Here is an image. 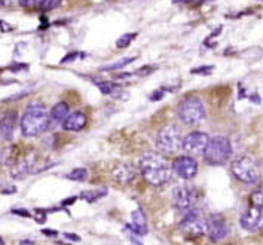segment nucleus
<instances>
[{"label":"nucleus","mask_w":263,"mask_h":245,"mask_svg":"<svg viewBox=\"0 0 263 245\" xmlns=\"http://www.w3.org/2000/svg\"><path fill=\"white\" fill-rule=\"evenodd\" d=\"M140 169L152 186H162L171 178V166L161 152H146L140 159Z\"/></svg>","instance_id":"f257e3e1"},{"label":"nucleus","mask_w":263,"mask_h":245,"mask_svg":"<svg viewBox=\"0 0 263 245\" xmlns=\"http://www.w3.org/2000/svg\"><path fill=\"white\" fill-rule=\"evenodd\" d=\"M51 118L43 104L28 106L21 119V133L24 137H37L45 133L49 126Z\"/></svg>","instance_id":"f03ea898"},{"label":"nucleus","mask_w":263,"mask_h":245,"mask_svg":"<svg viewBox=\"0 0 263 245\" xmlns=\"http://www.w3.org/2000/svg\"><path fill=\"white\" fill-rule=\"evenodd\" d=\"M232 174L238 178L239 181L246 183V184H254L259 181L260 174H262V168L260 162L253 156V155H241L238 156L235 161L232 162Z\"/></svg>","instance_id":"7ed1b4c3"},{"label":"nucleus","mask_w":263,"mask_h":245,"mask_svg":"<svg viewBox=\"0 0 263 245\" xmlns=\"http://www.w3.org/2000/svg\"><path fill=\"white\" fill-rule=\"evenodd\" d=\"M204 159L210 165H223L232 156V144L229 138L223 136H216L210 138L207 149L204 152Z\"/></svg>","instance_id":"20e7f679"},{"label":"nucleus","mask_w":263,"mask_h":245,"mask_svg":"<svg viewBox=\"0 0 263 245\" xmlns=\"http://www.w3.org/2000/svg\"><path fill=\"white\" fill-rule=\"evenodd\" d=\"M177 115L184 125H196L205 119V106L198 97H186L177 107Z\"/></svg>","instance_id":"39448f33"},{"label":"nucleus","mask_w":263,"mask_h":245,"mask_svg":"<svg viewBox=\"0 0 263 245\" xmlns=\"http://www.w3.org/2000/svg\"><path fill=\"white\" fill-rule=\"evenodd\" d=\"M156 149L162 155L177 153L183 149V137L176 125H166L156 136Z\"/></svg>","instance_id":"423d86ee"},{"label":"nucleus","mask_w":263,"mask_h":245,"mask_svg":"<svg viewBox=\"0 0 263 245\" xmlns=\"http://www.w3.org/2000/svg\"><path fill=\"white\" fill-rule=\"evenodd\" d=\"M179 229L187 238H199L207 233V218L199 210H189L181 218Z\"/></svg>","instance_id":"0eeeda50"},{"label":"nucleus","mask_w":263,"mask_h":245,"mask_svg":"<svg viewBox=\"0 0 263 245\" xmlns=\"http://www.w3.org/2000/svg\"><path fill=\"white\" fill-rule=\"evenodd\" d=\"M239 224L244 231L257 232L263 229V208L250 205L249 208L241 214Z\"/></svg>","instance_id":"6e6552de"},{"label":"nucleus","mask_w":263,"mask_h":245,"mask_svg":"<svg viewBox=\"0 0 263 245\" xmlns=\"http://www.w3.org/2000/svg\"><path fill=\"white\" fill-rule=\"evenodd\" d=\"M173 202L176 205L177 210L181 211H189L194 208L196 202V191L191 186H177L173 191Z\"/></svg>","instance_id":"1a4fd4ad"},{"label":"nucleus","mask_w":263,"mask_h":245,"mask_svg":"<svg viewBox=\"0 0 263 245\" xmlns=\"http://www.w3.org/2000/svg\"><path fill=\"white\" fill-rule=\"evenodd\" d=\"M171 169L177 177L183 180H192L198 174V162L192 156H179L171 163Z\"/></svg>","instance_id":"9d476101"},{"label":"nucleus","mask_w":263,"mask_h":245,"mask_svg":"<svg viewBox=\"0 0 263 245\" xmlns=\"http://www.w3.org/2000/svg\"><path fill=\"white\" fill-rule=\"evenodd\" d=\"M208 141H210L208 134L201 133V131H195L183 138V149L194 156H199V155H204Z\"/></svg>","instance_id":"9b49d317"},{"label":"nucleus","mask_w":263,"mask_h":245,"mask_svg":"<svg viewBox=\"0 0 263 245\" xmlns=\"http://www.w3.org/2000/svg\"><path fill=\"white\" fill-rule=\"evenodd\" d=\"M207 235L213 242H219L228 235V224L219 214H213L207 218Z\"/></svg>","instance_id":"f8f14e48"},{"label":"nucleus","mask_w":263,"mask_h":245,"mask_svg":"<svg viewBox=\"0 0 263 245\" xmlns=\"http://www.w3.org/2000/svg\"><path fill=\"white\" fill-rule=\"evenodd\" d=\"M18 122L16 111H8L0 118V138L8 141L14 137L15 126Z\"/></svg>","instance_id":"ddd939ff"},{"label":"nucleus","mask_w":263,"mask_h":245,"mask_svg":"<svg viewBox=\"0 0 263 245\" xmlns=\"http://www.w3.org/2000/svg\"><path fill=\"white\" fill-rule=\"evenodd\" d=\"M128 228L134 232L136 235H140V236H143V235H146V233H147L149 229H147L146 216H144V213H143L140 208L131 213V224H129Z\"/></svg>","instance_id":"4468645a"},{"label":"nucleus","mask_w":263,"mask_h":245,"mask_svg":"<svg viewBox=\"0 0 263 245\" xmlns=\"http://www.w3.org/2000/svg\"><path fill=\"white\" fill-rule=\"evenodd\" d=\"M86 125V116L82 111H73L67 116V119L63 123V128L66 131H71V133H78L83 129V126Z\"/></svg>","instance_id":"2eb2a0df"},{"label":"nucleus","mask_w":263,"mask_h":245,"mask_svg":"<svg viewBox=\"0 0 263 245\" xmlns=\"http://www.w3.org/2000/svg\"><path fill=\"white\" fill-rule=\"evenodd\" d=\"M115 180L118 181V183H121V184H126V183H129L133 178H134V168L133 166H129V165H119L116 169H115Z\"/></svg>","instance_id":"dca6fc26"},{"label":"nucleus","mask_w":263,"mask_h":245,"mask_svg":"<svg viewBox=\"0 0 263 245\" xmlns=\"http://www.w3.org/2000/svg\"><path fill=\"white\" fill-rule=\"evenodd\" d=\"M70 115L69 106L67 103H58L55 104L52 110H51V121L54 123H64V121L67 119V116Z\"/></svg>","instance_id":"f3484780"},{"label":"nucleus","mask_w":263,"mask_h":245,"mask_svg":"<svg viewBox=\"0 0 263 245\" xmlns=\"http://www.w3.org/2000/svg\"><path fill=\"white\" fill-rule=\"evenodd\" d=\"M106 195H107V191H106V189H94V191L82 192L81 198H82V199H85L86 202L92 204V202H97L98 199L104 198Z\"/></svg>","instance_id":"a211bd4d"},{"label":"nucleus","mask_w":263,"mask_h":245,"mask_svg":"<svg viewBox=\"0 0 263 245\" xmlns=\"http://www.w3.org/2000/svg\"><path fill=\"white\" fill-rule=\"evenodd\" d=\"M97 86L100 88V91H101L104 96H113V94L119 89L115 83H109V82H98Z\"/></svg>","instance_id":"6ab92c4d"},{"label":"nucleus","mask_w":263,"mask_h":245,"mask_svg":"<svg viewBox=\"0 0 263 245\" xmlns=\"http://www.w3.org/2000/svg\"><path fill=\"white\" fill-rule=\"evenodd\" d=\"M136 33H126L124 36H121L118 41H116V48H119V49H124L126 46H129V43L136 39Z\"/></svg>","instance_id":"aec40b11"},{"label":"nucleus","mask_w":263,"mask_h":245,"mask_svg":"<svg viewBox=\"0 0 263 245\" xmlns=\"http://www.w3.org/2000/svg\"><path fill=\"white\" fill-rule=\"evenodd\" d=\"M88 176V171L85 168H74L73 171H70L67 174L69 180H74V181H83Z\"/></svg>","instance_id":"412c9836"},{"label":"nucleus","mask_w":263,"mask_h":245,"mask_svg":"<svg viewBox=\"0 0 263 245\" xmlns=\"http://www.w3.org/2000/svg\"><path fill=\"white\" fill-rule=\"evenodd\" d=\"M250 205L263 208V189H259V191L251 193V196H250Z\"/></svg>","instance_id":"4be33fe9"},{"label":"nucleus","mask_w":263,"mask_h":245,"mask_svg":"<svg viewBox=\"0 0 263 245\" xmlns=\"http://www.w3.org/2000/svg\"><path fill=\"white\" fill-rule=\"evenodd\" d=\"M61 5V0H42L41 5H39V9L41 11H52Z\"/></svg>","instance_id":"5701e85b"},{"label":"nucleus","mask_w":263,"mask_h":245,"mask_svg":"<svg viewBox=\"0 0 263 245\" xmlns=\"http://www.w3.org/2000/svg\"><path fill=\"white\" fill-rule=\"evenodd\" d=\"M134 60H136L134 56H129V58H124L122 61H118V63H115V64H110V66H107V67L104 68V70H116V68H122V67H125L126 64L133 63Z\"/></svg>","instance_id":"b1692460"},{"label":"nucleus","mask_w":263,"mask_h":245,"mask_svg":"<svg viewBox=\"0 0 263 245\" xmlns=\"http://www.w3.org/2000/svg\"><path fill=\"white\" fill-rule=\"evenodd\" d=\"M213 70H214L213 66H205V67L194 68V70H192V73H194V74H210Z\"/></svg>","instance_id":"393cba45"},{"label":"nucleus","mask_w":263,"mask_h":245,"mask_svg":"<svg viewBox=\"0 0 263 245\" xmlns=\"http://www.w3.org/2000/svg\"><path fill=\"white\" fill-rule=\"evenodd\" d=\"M41 2L42 0H20V5L24 6V8H34V6L39 8Z\"/></svg>","instance_id":"a878e982"},{"label":"nucleus","mask_w":263,"mask_h":245,"mask_svg":"<svg viewBox=\"0 0 263 245\" xmlns=\"http://www.w3.org/2000/svg\"><path fill=\"white\" fill-rule=\"evenodd\" d=\"M64 236H66L69 241H74V242H79V241H81V236H79V235H74V233H64Z\"/></svg>","instance_id":"bb28decb"},{"label":"nucleus","mask_w":263,"mask_h":245,"mask_svg":"<svg viewBox=\"0 0 263 245\" xmlns=\"http://www.w3.org/2000/svg\"><path fill=\"white\" fill-rule=\"evenodd\" d=\"M15 214H18V216H23V217H30V214H28L27 211H24V210H14Z\"/></svg>","instance_id":"cd10ccee"},{"label":"nucleus","mask_w":263,"mask_h":245,"mask_svg":"<svg viewBox=\"0 0 263 245\" xmlns=\"http://www.w3.org/2000/svg\"><path fill=\"white\" fill-rule=\"evenodd\" d=\"M43 235H48V236H57V232L55 231H48V229H43L42 231Z\"/></svg>","instance_id":"c85d7f7f"},{"label":"nucleus","mask_w":263,"mask_h":245,"mask_svg":"<svg viewBox=\"0 0 263 245\" xmlns=\"http://www.w3.org/2000/svg\"><path fill=\"white\" fill-rule=\"evenodd\" d=\"M20 245H36V242H33V241H30V239H24V241H21Z\"/></svg>","instance_id":"c756f323"},{"label":"nucleus","mask_w":263,"mask_h":245,"mask_svg":"<svg viewBox=\"0 0 263 245\" xmlns=\"http://www.w3.org/2000/svg\"><path fill=\"white\" fill-rule=\"evenodd\" d=\"M8 3H9V0H0V8L2 6H6Z\"/></svg>","instance_id":"7c9ffc66"},{"label":"nucleus","mask_w":263,"mask_h":245,"mask_svg":"<svg viewBox=\"0 0 263 245\" xmlns=\"http://www.w3.org/2000/svg\"><path fill=\"white\" fill-rule=\"evenodd\" d=\"M0 245H5V241H3L2 238H0Z\"/></svg>","instance_id":"2f4dec72"},{"label":"nucleus","mask_w":263,"mask_h":245,"mask_svg":"<svg viewBox=\"0 0 263 245\" xmlns=\"http://www.w3.org/2000/svg\"><path fill=\"white\" fill-rule=\"evenodd\" d=\"M229 245H232V244H229Z\"/></svg>","instance_id":"473e14b6"}]
</instances>
